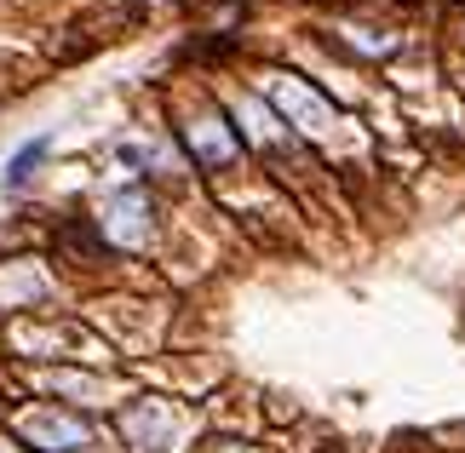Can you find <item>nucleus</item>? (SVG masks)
I'll list each match as a JSON object with an SVG mask.
<instances>
[{
  "label": "nucleus",
  "instance_id": "1",
  "mask_svg": "<svg viewBox=\"0 0 465 453\" xmlns=\"http://www.w3.org/2000/svg\"><path fill=\"white\" fill-rule=\"evenodd\" d=\"M17 430L35 442V448H46V453H75V448H86L93 442V430H86L81 419H64V413H24L17 419Z\"/></svg>",
  "mask_w": 465,
  "mask_h": 453
},
{
  "label": "nucleus",
  "instance_id": "2",
  "mask_svg": "<svg viewBox=\"0 0 465 453\" xmlns=\"http://www.w3.org/2000/svg\"><path fill=\"white\" fill-rule=\"evenodd\" d=\"M121 430H127L133 442H144V448H155V453H173V437H178V419L161 402H138V408H127V419H121Z\"/></svg>",
  "mask_w": 465,
  "mask_h": 453
},
{
  "label": "nucleus",
  "instance_id": "3",
  "mask_svg": "<svg viewBox=\"0 0 465 453\" xmlns=\"http://www.w3.org/2000/svg\"><path fill=\"white\" fill-rule=\"evenodd\" d=\"M276 103H282V110H288L299 126H305V133H322V126H333V103H328V98H316V93H305V86L288 81V75L276 81Z\"/></svg>",
  "mask_w": 465,
  "mask_h": 453
},
{
  "label": "nucleus",
  "instance_id": "4",
  "mask_svg": "<svg viewBox=\"0 0 465 453\" xmlns=\"http://www.w3.org/2000/svg\"><path fill=\"white\" fill-rule=\"evenodd\" d=\"M46 150H52V138H35V143H24V150L12 155V167H6V190H24L29 178H35V167L46 161Z\"/></svg>",
  "mask_w": 465,
  "mask_h": 453
},
{
  "label": "nucleus",
  "instance_id": "5",
  "mask_svg": "<svg viewBox=\"0 0 465 453\" xmlns=\"http://www.w3.org/2000/svg\"><path fill=\"white\" fill-rule=\"evenodd\" d=\"M190 143L202 150V161H207V167H230V161H236V138H230V133H219V138H213L207 126H195V133H190Z\"/></svg>",
  "mask_w": 465,
  "mask_h": 453
}]
</instances>
